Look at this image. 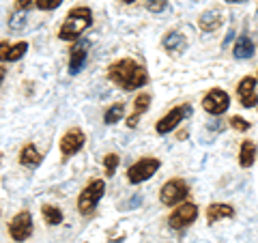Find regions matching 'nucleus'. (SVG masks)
<instances>
[{
  "instance_id": "obj_1",
  "label": "nucleus",
  "mask_w": 258,
  "mask_h": 243,
  "mask_svg": "<svg viewBox=\"0 0 258 243\" xmlns=\"http://www.w3.org/2000/svg\"><path fill=\"white\" fill-rule=\"evenodd\" d=\"M108 78L123 91H136L149 82V74L134 58H120L108 67Z\"/></svg>"
},
{
  "instance_id": "obj_2",
  "label": "nucleus",
  "mask_w": 258,
  "mask_h": 243,
  "mask_svg": "<svg viewBox=\"0 0 258 243\" xmlns=\"http://www.w3.org/2000/svg\"><path fill=\"white\" fill-rule=\"evenodd\" d=\"M91 24H93V11L88 7H76L64 18V24L58 30V39L60 41H76L86 28H91Z\"/></svg>"
},
{
  "instance_id": "obj_3",
  "label": "nucleus",
  "mask_w": 258,
  "mask_h": 243,
  "mask_svg": "<svg viewBox=\"0 0 258 243\" xmlns=\"http://www.w3.org/2000/svg\"><path fill=\"white\" fill-rule=\"evenodd\" d=\"M103 194H106V183H103L101 179H93L82 192H80V196H78V211L82 215H86V217L93 215L97 205H99V200L103 198Z\"/></svg>"
},
{
  "instance_id": "obj_4",
  "label": "nucleus",
  "mask_w": 258,
  "mask_h": 243,
  "mask_svg": "<svg viewBox=\"0 0 258 243\" xmlns=\"http://www.w3.org/2000/svg\"><path fill=\"white\" fill-rule=\"evenodd\" d=\"M187 194H189V185L183 179H170L161 185L159 202L164 207H174V205H181V202L187 198Z\"/></svg>"
},
{
  "instance_id": "obj_5",
  "label": "nucleus",
  "mask_w": 258,
  "mask_h": 243,
  "mask_svg": "<svg viewBox=\"0 0 258 243\" xmlns=\"http://www.w3.org/2000/svg\"><path fill=\"white\" fill-rule=\"evenodd\" d=\"M159 166H161V161L157 157H142V159L136 161L134 166H129V170H127V181L134 183V185L144 183V181L151 179V176L157 172Z\"/></svg>"
},
{
  "instance_id": "obj_6",
  "label": "nucleus",
  "mask_w": 258,
  "mask_h": 243,
  "mask_svg": "<svg viewBox=\"0 0 258 243\" xmlns=\"http://www.w3.org/2000/svg\"><path fill=\"white\" fill-rule=\"evenodd\" d=\"M228 106H230V97L226 91H222V88H211V91L203 97V110L209 112L211 116L224 114V112L228 110Z\"/></svg>"
},
{
  "instance_id": "obj_7",
  "label": "nucleus",
  "mask_w": 258,
  "mask_h": 243,
  "mask_svg": "<svg viewBox=\"0 0 258 243\" xmlns=\"http://www.w3.org/2000/svg\"><path fill=\"white\" fill-rule=\"evenodd\" d=\"M196 217H198V207L194 202H181V207H176L170 213V217H168V224H170V228L181 230L196 222Z\"/></svg>"
},
{
  "instance_id": "obj_8",
  "label": "nucleus",
  "mask_w": 258,
  "mask_h": 243,
  "mask_svg": "<svg viewBox=\"0 0 258 243\" xmlns=\"http://www.w3.org/2000/svg\"><path fill=\"white\" fill-rule=\"evenodd\" d=\"M191 114V106H187V103H185V106H176V108H172L170 112H168L166 116H161L159 120H157V125H155V132L157 134H170L172 129H176L181 125V120L185 118V116H189Z\"/></svg>"
},
{
  "instance_id": "obj_9",
  "label": "nucleus",
  "mask_w": 258,
  "mask_h": 243,
  "mask_svg": "<svg viewBox=\"0 0 258 243\" xmlns=\"http://www.w3.org/2000/svg\"><path fill=\"white\" fill-rule=\"evenodd\" d=\"M9 234L15 243L26 241L32 234V215L30 211H20L9 224Z\"/></svg>"
},
{
  "instance_id": "obj_10",
  "label": "nucleus",
  "mask_w": 258,
  "mask_h": 243,
  "mask_svg": "<svg viewBox=\"0 0 258 243\" xmlns=\"http://www.w3.org/2000/svg\"><path fill=\"white\" fill-rule=\"evenodd\" d=\"M84 142H86V136H84L82 129H78V127L69 129V132H64V136L60 138V144H58L60 155L64 159H69L71 155H76V153L84 147Z\"/></svg>"
},
{
  "instance_id": "obj_11",
  "label": "nucleus",
  "mask_w": 258,
  "mask_h": 243,
  "mask_svg": "<svg viewBox=\"0 0 258 243\" xmlns=\"http://www.w3.org/2000/svg\"><path fill=\"white\" fill-rule=\"evenodd\" d=\"M256 82L258 80L254 76H245L241 78V82L237 86V97L243 108H254L258 103V95H256Z\"/></svg>"
},
{
  "instance_id": "obj_12",
  "label": "nucleus",
  "mask_w": 258,
  "mask_h": 243,
  "mask_svg": "<svg viewBox=\"0 0 258 243\" xmlns=\"http://www.w3.org/2000/svg\"><path fill=\"white\" fill-rule=\"evenodd\" d=\"M28 52V43H9V41H0V63H15L20 60L24 54Z\"/></svg>"
},
{
  "instance_id": "obj_13",
  "label": "nucleus",
  "mask_w": 258,
  "mask_h": 243,
  "mask_svg": "<svg viewBox=\"0 0 258 243\" xmlns=\"http://www.w3.org/2000/svg\"><path fill=\"white\" fill-rule=\"evenodd\" d=\"M86 56H88V43L82 41L76 47H71V56H69V74H80L86 65Z\"/></svg>"
},
{
  "instance_id": "obj_14",
  "label": "nucleus",
  "mask_w": 258,
  "mask_h": 243,
  "mask_svg": "<svg viewBox=\"0 0 258 243\" xmlns=\"http://www.w3.org/2000/svg\"><path fill=\"white\" fill-rule=\"evenodd\" d=\"M228 217H235V209L226 202H213V205L207 207V222L215 224L220 220H228Z\"/></svg>"
},
{
  "instance_id": "obj_15",
  "label": "nucleus",
  "mask_w": 258,
  "mask_h": 243,
  "mask_svg": "<svg viewBox=\"0 0 258 243\" xmlns=\"http://www.w3.org/2000/svg\"><path fill=\"white\" fill-rule=\"evenodd\" d=\"M222 22H224V18H222L220 9H209L198 18V26H200L203 32H215L217 28L222 26Z\"/></svg>"
},
{
  "instance_id": "obj_16",
  "label": "nucleus",
  "mask_w": 258,
  "mask_h": 243,
  "mask_svg": "<svg viewBox=\"0 0 258 243\" xmlns=\"http://www.w3.org/2000/svg\"><path fill=\"white\" fill-rule=\"evenodd\" d=\"M18 159H20V164H22V166H26V168H37V166L43 161V155L37 151L35 144L28 142V144H24V147H22Z\"/></svg>"
},
{
  "instance_id": "obj_17",
  "label": "nucleus",
  "mask_w": 258,
  "mask_h": 243,
  "mask_svg": "<svg viewBox=\"0 0 258 243\" xmlns=\"http://www.w3.org/2000/svg\"><path fill=\"white\" fill-rule=\"evenodd\" d=\"M149 108H151V95L140 93L138 97H136V101H134V114L127 118V127H136V125H138L140 114H144Z\"/></svg>"
},
{
  "instance_id": "obj_18",
  "label": "nucleus",
  "mask_w": 258,
  "mask_h": 243,
  "mask_svg": "<svg viewBox=\"0 0 258 243\" xmlns=\"http://www.w3.org/2000/svg\"><path fill=\"white\" fill-rule=\"evenodd\" d=\"M254 41L249 39L247 35H241L239 39H237V43H235V47H232V54H235V58H239V60H245V58H252L254 56Z\"/></svg>"
},
{
  "instance_id": "obj_19",
  "label": "nucleus",
  "mask_w": 258,
  "mask_h": 243,
  "mask_svg": "<svg viewBox=\"0 0 258 243\" xmlns=\"http://www.w3.org/2000/svg\"><path fill=\"white\" fill-rule=\"evenodd\" d=\"M256 161V144L252 140H243L239 149V166L241 168H252Z\"/></svg>"
},
{
  "instance_id": "obj_20",
  "label": "nucleus",
  "mask_w": 258,
  "mask_h": 243,
  "mask_svg": "<svg viewBox=\"0 0 258 243\" xmlns=\"http://www.w3.org/2000/svg\"><path fill=\"white\" fill-rule=\"evenodd\" d=\"M185 47H187V41H185V37L181 32H168L164 37V50L176 54V52H183Z\"/></svg>"
},
{
  "instance_id": "obj_21",
  "label": "nucleus",
  "mask_w": 258,
  "mask_h": 243,
  "mask_svg": "<svg viewBox=\"0 0 258 243\" xmlns=\"http://www.w3.org/2000/svg\"><path fill=\"white\" fill-rule=\"evenodd\" d=\"M41 215H43V220H45L47 226L62 224V211L58 207H54V205H43L41 207Z\"/></svg>"
},
{
  "instance_id": "obj_22",
  "label": "nucleus",
  "mask_w": 258,
  "mask_h": 243,
  "mask_svg": "<svg viewBox=\"0 0 258 243\" xmlns=\"http://www.w3.org/2000/svg\"><path fill=\"white\" fill-rule=\"evenodd\" d=\"M123 114H125V103H112V106L106 110V114H103V123L106 125H114V123H118L120 118H123Z\"/></svg>"
},
{
  "instance_id": "obj_23",
  "label": "nucleus",
  "mask_w": 258,
  "mask_h": 243,
  "mask_svg": "<svg viewBox=\"0 0 258 243\" xmlns=\"http://www.w3.org/2000/svg\"><path fill=\"white\" fill-rule=\"evenodd\" d=\"M118 164H120V157L116 155V153H108L106 159H103V170H106V174H108V176L114 174L116 168H118Z\"/></svg>"
},
{
  "instance_id": "obj_24",
  "label": "nucleus",
  "mask_w": 258,
  "mask_h": 243,
  "mask_svg": "<svg viewBox=\"0 0 258 243\" xmlns=\"http://www.w3.org/2000/svg\"><path fill=\"white\" fill-rule=\"evenodd\" d=\"M26 26V11H15L9 18V28L11 30H22Z\"/></svg>"
},
{
  "instance_id": "obj_25",
  "label": "nucleus",
  "mask_w": 258,
  "mask_h": 243,
  "mask_svg": "<svg viewBox=\"0 0 258 243\" xmlns=\"http://www.w3.org/2000/svg\"><path fill=\"white\" fill-rule=\"evenodd\" d=\"M62 5V0H35V7L41 11H54Z\"/></svg>"
},
{
  "instance_id": "obj_26",
  "label": "nucleus",
  "mask_w": 258,
  "mask_h": 243,
  "mask_svg": "<svg viewBox=\"0 0 258 243\" xmlns=\"http://www.w3.org/2000/svg\"><path fill=\"white\" fill-rule=\"evenodd\" d=\"M168 7V0H147V9L151 13H161Z\"/></svg>"
},
{
  "instance_id": "obj_27",
  "label": "nucleus",
  "mask_w": 258,
  "mask_h": 243,
  "mask_svg": "<svg viewBox=\"0 0 258 243\" xmlns=\"http://www.w3.org/2000/svg\"><path fill=\"white\" fill-rule=\"evenodd\" d=\"M230 125H232V129H237V132H247V129H249V120H245L243 116H232Z\"/></svg>"
},
{
  "instance_id": "obj_28",
  "label": "nucleus",
  "mask_w": 258,
  "mask_h": 243,
  "mask_svg": "<svg viewBox=\"0 0 258 243\" xmlns=\"http://www.w3.org/2000/svg\"><path fill=\"white\" fill-rule=\"evenodd\" d=\"M35 5V0H18V11H28Z\"/></svg>"
},
{
  "instance_id": "obj_29",
  "label": "nucleus",
  "mask_w": 258,
  "mask_h": 243,
  "mask_svg": "<svg viewBox=\"0 0 258 243\" xmlns=\"http://www.w3.org/2000/svg\"><path fill=\"white\" fill-rule=\"evenodd\" d=\"M226 3H230V5H239V3H245V0H226Z\"/></svg>"
},
{
  "instance_id": "obj_30",
  "label": "nucleus",
  "mask_w": 258,
  "mask_h": 243,
  "mask_svg": "<svg viewBox=\"0 0 258 243\" xmlns=\"http://www.w3.org/2000/svg\"><path fill=\"white\" fill-rule=\"evenodd\" d=\"M5 80V69H0V82H3Z\"/></svg>"
},
{
  "instance_id": "obj_31",
  "label": "nucleus",
  "mask_w": 258,
  "mask_h": 243,
  "mask_svg": "<svg viewBox=\"0 0 258 243\" xmlns=\"http://www.w3.org/2000/svg\"><path fill=\"white\" fill-rule=\"evenodd\" d=\"M123 3H127V5H129V3H134V0H123Z\"/></svg>"
},
{
  "instance_id": "obj_32",
  "label": "nucleus",
  "mask_w": 258,
  "mask_h": 243,
  "mask_svg": "<svg viewBox=\"0 0 258 243\" xmlns=\"http://www.w3.org/2000/svg\"><path fill=\"white\" fill-rule=\"evenodd\" d=\"M0 161H3V153H0Z\"/></svg>"
},
{
  "instance_id": "obj_33",
  "label": "nucleus",
  "mask_w": 258,
  "mask_h": 243,
  "mask_svg": "<svg viewBox=\"0 0 258 243\" xmlns=\"http://www.w3.org/2000/svg\"><path fill=\"white\" fill-rule=\"evenodd\" d=\"M256 80H258V76H256Z\"/></svg>"
}]
</instances>
